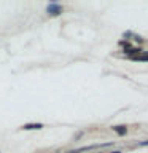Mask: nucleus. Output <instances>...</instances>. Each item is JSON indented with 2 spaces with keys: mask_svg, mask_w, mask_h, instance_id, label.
<instances>
[{
  "mask_svg": "<svg viewBox=\"0 0 148 153\" xmlns=\"http://www.w3.org/2000/svg\"><path fill=\"white\" fill-rule=\"evenodd\" d=\"M46 11H48V14H51V16H57V14L62 13V7L59 3H50L46 8Z\"/></svg>",
  "mask_w": 148,
  "mask_h": 153,
  "instance_id": "f257e3e1",
  "label": "nucleus"
},
{
  "mask_svg": "<svg viewBox=\"0 0 148 153\" xmlns=\"http://www.w3.org/2000/svg\"><path fill=\"white\" fill-rule=\"evenodd\" d=\"M22 129H43V124L41 123H29V124H24Z\"/></svg>",
  "mask_w": 148,
  "mask_h": 153,
  "instance_id": "f03ea898",
  "label": "nucleus"
},
{
  "mask_svg": "<svg viewBox=\"0 0 148 153\" xmlns=\"http://www.w3.org/2000/svg\"><path fill=\"white\" fill-rule=\"evenodd\" d=\"M113 131L116 134H119V136H124V134L127 132V128L123 126V124H121V126H113Z\"/></svg>",
  "mask_w": 148,
  "mask_h": 153,
  "instance_id": "7ed1b4c3",
  "label": "nucleus"
},
{
  "mask_svg": "<svg viewBox=\"0 0 148 153\" xmlns=\"http://www.w3.org/2000/svg\"><path fill=\"white\" fill-rule=\"evenodd\" d=\"M127 54H138L140 56V53H142V50L140 48H134V50H129V51H126Z\"/></svg>",
  "mask_w": 148,
  "mask_h": 153,
  "instance_id": "20e7f679",
  "label": "nucleus"
},
{
  "mask_svg": "<svg viewBox=\"0 0 148 153\" xmlns=\"http://www.w3.org/2000/svg\"><path fill=\"white\" fill-rule=\"evenodd\" d=\"M112 153H121V152H112Z\"/></svg>",
  "mask_w": 148,
  "mask_h": 153,
  "instance_id": "39448f33",
  "label": "nucleus"
}]
</instances>
